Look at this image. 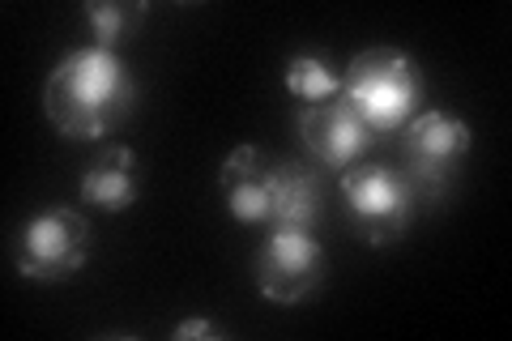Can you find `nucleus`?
<instances>
[{"label":"nucleus","instance_id":"2","mask_svg":"<svg viewBox=\"0 0 512 341\" xmlns=\"http://www.w3.org/2000/svg\"><path fill=\"white\" fill-rule=\"evenodd\" d=\"M342 94L372 133H402L423 111V73L397 47H367L350 60Z\"/></svg>","mask_w":512,"mask_h":341},{"label":"nucleus","instance_id":"4","mask_svg":"<svg viewBox=\"0 0 512 341\" xmlns=\"http://www.w3.org/2000/svg\"><path fill=\"white\" fill-rule=\"evenodd\" d=\"M342 197H346V214L355 222V231L384 248L406 235V226L419 209V197L406 184V175H397L389 167H350L342 171Z\"/></svg>","mask_w":512,"mask_h":341},{"label":"nucleus","instance_id":"1","mask_svg":"<svg viewBox=\"0 0 512 341\" xmlns=\"http://www.w3.org/2000/svg\"><path fill=\"white\" fill-rule=\"evenodd\" d=\"M137 81L116 52L77 47L69 52L43 86V111L52 128L69 141H99L133 116Z\"/></svg>","mask_w":512,"mask_h":341},{"label":"nucleus","instance_id":"6","mask_svg":"<svg viewBox=\"0 0 512 341\" xmlns=\"http://www.w3.org/2000/svg\"><path fill=\"white\" fill-rule=\"evenodd\" d=\"M325 282V248L316 243L312 231H291L274 226L269 239L256 252V286L269 303L295 307Z\"/></svg>","mask_w":512,"mask_h":341},{"label":"nucleus","instance_id":"7","mask_svg":"<svg viewBox=\"0 0 512 341\" xmlns=\"http://www.w3.org/2000/svg\"><path fill=\"white\" fill-rule=\"evenodd\" d=\"M299 137L308 145V154L320 171H350L376 141V133L363 124V116L350 107L346 94L303 107Z\"/></svg>","mask_w":512,"mask_h":341},{"label":"nucleus","instance_id":"11","mask_svg":"<svg viewBox=\"0 0 512 341\" xmlns=\"http://www.w3.org/2000/svg\"><path fill=\"white\" fill-rule=\"evenodd\" d=\"M82 13L94 30V47L116 52V47H124L137 35L141 18H146V5H137V0H90Z\"/></svg>","mask_w":512,"mask_h":341},{"label":"nucleus","instance_id":"5","mask_svg":"<svg viewBox=\"0 0 512 341\" xmlns=\"http://www.w3.org/2000/svg\"><path fill=\"white\" fill-rule=\"evenodd\" d=\"M90 261V222L69 205L30 218L18 239V273L26 282H69Z\"/></svg>","mask_w":512,"mask_h":341},{"label":"nucleus","instance_id":"12","mask_svg":"<svg viewBox=\"0 0 512 341\" xmlns=\"http://www.w3.org/2000/svg\"><path fill=\"white\" fill-rule=\"evenodd\" d=\"M282 81H286V90L303 103H325V99H338L342 94V77L333 73V64L325 56H312V52L286 60Z\"/></svg>","mask_w":512,"mask_h":341},{"label":"nucleus","instance_id":"3","mask_svg":"<svg viewBox=\"0 0 512 341\" xmlns=\"http://www.w3.org/2000/svg\"><path fill=\"white\" fill-rule=\"evenodd\" d=\"M474 145L470 124L448 111H419L402 128V175L414 197H444Z\"/></svg>","mask_w":512,"mask_h":341},{"label":"nucleus","instance_id":"9","mask_svg":"<svg viewBox=\"0 0 512 341\" xmlns=\"http://www.w3.org/2000/svg\"><path fill=\"white\" fill-rule=\"evenodd\" d=\"M137 192H141L137 158L128 145H107V150L94 154V162L82 171V201L103 209V214H124V209H133Z\"/></svg>","mask_w":512,"mask_h":341},{"label":"nucleus","instance_id":"13","mask_svg":"<svg viewBox=\"0 0 512 341\" xmlns=\"http://www.w3.org/2000/svg\"><path fill=\"white\" fill-rule=\"evenodd\" d=\"M197 337H222L218 324L210 320H184V324H175V341H197Z\"/></svg>","mask_w":512,"mask_h":341},{"label":"nucleus","instance_id":"10","mask_svg":"<svg viewBox=\"0 0 512 341\" xmlns=\"http://www.w3.org/2000/svg\"><path fill=\"white\" fill-rule=\"evenodd\" d=\"M320 222V175L303 162H274L269 180V226L312 231Z\"/></svg>","mask_w":512,"mask_h":341},{"label":"nucleus","instance_id":"8","mask_svg":"<svg viewBox=\"0 0 512 341\" xmlns=\"http://www.w3.org/2000/svg\"><path fill=\"white\" fill-rule=\"evenodd\" d=\"M269 180H274V162L256 145H239L227 154L218 171V188L227 197V209L239 222H269Z\"/></svg>","mask_w":512,"mask_h":341}]
</instances>
